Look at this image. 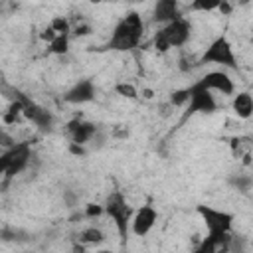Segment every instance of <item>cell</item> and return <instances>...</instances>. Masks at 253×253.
Returning a JSON list of instances; mask_svg holds the SVG:
<instances>
[{"mask_svg": "<svg viewBox=\"0 0 253 253\" xmlns=\"http://www.w3.org/2000/svg\"><path fill=\"white\" fill-rule=\"evenodd\" d=\"M22 115H24L30 123H34L38 128H42V130H49V128L53 126V115H51L47 109L36 105L34 101H30V103L24 107Z\"/></svg>", "mask_w": 253, "mask_h": 253, "instance_id": "cell-12", "label": "cell"}, {"mask_svg": "<svg viewBox=\"0 0 253 253\" xmlns=\"http://www.w3.org/2000/svg\"><path fill=\"white\" fill-rule=\"evenodd\" d=\"M103 213H105V210L99 204H87V208H85V217H97Z\"/></svg>", "mask_w": 253, "mask_h": 253, "instance_id": "cell-22", "label": "cell"}, {"mask_svg": "<svg viewBox=\"0 0 253 253\" xmlns=\"http://www.w3.org/2000/svg\"><path fill=\"white\" fill-rule=\"evenodd\" d=\"M192 36V24L188 18L180 16L164 26H160V30L154 34L152 38V43L156 47V51L164 53V51H170L172 47H182L188 43Z\"/></svg>", "mask_w": 253, "mask_h": 253, "instance_id": "cell-2", "label": "cell"}, {"mask_svg": "<svg viewBox=\"0 0 253 253\" xmlns=\"http://www.w3.org/2000/svg\"><path fill=\"white\" fill-rule=\"evenodd\" d=\"M71 32L75 36H87V34H91V26L89 24H77L75 28H71Z\"/></svg>", "mask_w": 253, "mask_h": 253, "instance_id": "cell-23", "label": "cell"}, {"mask_svg": "<svg viewBox=\"0 0 253 253\" xmlns=\"http://www.w3.org/2000/svg\"><path fill=\"white\" fill-rule=\"evenodd\" d=\"M40 38H42L43 42H47V43H51V42L55 40V32H53V30H51V28L47 26V28H43V30L40 32Z\"/></svg>", "mask_w": 253, "mask_h": 253, "instance_id": "cell-24", "label": "cell"}, {"mask_svg": "<svg viewBox=\"0 0 253 253\" xmlns=\"http://www.w3.org/2000/svg\"><path fill=\"white\" fill-rule=\"evenodd\" d=\"M95 93H97V87L91 79H79L63 93V101L71 105H83V103L93 101Z\"/></svg>", "mask_w": 253, "mask_h": 253, "instance_id": "cell-9", "label": "cell"}, {"mask_svg": "<svg viewBox=\"0 0 253 253\" xmlns=\"http://www.w3.org/2000/svg\"><path fill=\"white\" fill-rule=\"evenodd\" d=\"M30 158H32V148H30V144H28V142H16L12 162H10V166H8L6 174H4V178H6V180H12L14 176H18V174L28 166Z\"/></svg>", "mask_w": 253, "mask_h": 253, "instance_id": "cell-11", "label": "cell"}, {"mask_svg": "<svg viewBox=\"0 0 253 253\" xmlns=\"http://www.w3.org/2000/svg\"><path fill=\"white\" fill-rule=\"evenodd\" d=\"M231 109H233V113H235L239 119H249L251 113H253V99H251V93H249V91L233 93Z\"/></svg>", "mask_w": 253, "mask_h": 253, "instance_id": "cell-15", "label": "cell"}, {"mask_svg": "<svg viewBox=\"0 0 253 253\" xmlns=\"http://www.w3.org/2000/svg\"><path fill=\"white\" fill-rule=\"evenodd\" d=\"M219 107V101L215 99V95L204 87H200L198 83H192L188 87V103H186V117L202 113V115H211L215 113Z\"/></svg>", "mask_w": 253, "mask_h": 253, "instance_id": "cell-6", "label": "cell"}, {"mask_svg": "<svg viewBox=\"0 0 253 253\" xmlns=\"http://www.w3.org/2000/svg\"><path fill=\"white\" fill-rule=\"evenodd\" d=\"M200 63L208 65H219L221 69H237V57L233 51V45L225 36H217L202 53Z\"/></svg>", "mask_w": 253, "mask_h": 253, "instance_id": "cell-4", "label": "cell"}, {"mask_svg": "<svg viewBox=\"0 0 253 253\" xmlns=\"http://www.w3.org/2000/svg\"><path fill=\"white\" fill-rule=\"evenodd\" d=\"M115 91H117L121 97H126V99H136V97H138L136 87H134V85H130V83H126V81L117 83V85H115Z\"/></svg>", "mask_w": 253, "mask_h": 253, "instance_id": "cell-19", "label": "cell"}, {"mask_svg": "<svg viewBox=\"0 0 253 253\" xmlns=\"http://www.w3.org/2000/svg\"><path fill=\"white\" fill-rule=\"evenodd\" d=\"M77 241H79L81 245H99V243L105 241V233H103L99 227L89 225V227H83V229L79 231Z\"/></svg>", "mask_w": 253, "mask_h": 253, "instance_id": "cell-16", "label": "cell"}, {"mask_svg": "<svg viewBox=\"0 0 253 253\" xmlns=\"http://www.w3.org/2000/svg\"><path fill=\"white\" fill-rule=\"evenodd\" d=\"M47 51L53 55H63L69 49V36H55V40L51 43H47Z\"/></svg>", "mask_w": 253, "mask_h": 253, "instance_id": "cell-18", "label": "cell"}, {"mask_svg": "<svg viewBox=\"0 0 253 253\" xmlns=\"http://www.w3.org/2000/svg\"><path fill=\"white\" fill-rule=\"evenodd\" d=\"M196 83H198L200 87H204V89H208V91H211V93H219V95H223V97H229V95L235 93V83H233V79L229 77V73H227L225 69L210 71V73H206L204 77H200Z\"/></svg>", "mask_w": 253, "mask_h": 253, "instance_id": "cell-7", "label": "cell"}, {"mask_svg": "<svg viewBox=\"0 0 253 253\" xmlns=\"http://www.w3.org/2000/svg\"><path fill=\"white\" fill-rule=\"evenodd\" d=\"M6 150H8V148H6ZM2 152H4V148H2V146H0V154H2Z\"/></svg>", "mask_w": 253, "mask_h": 253, "instance_id": "cell-28", "label": "cell"}, {"mask_svg": "<svg viewBox=\"0 0 253 253\" xmlns=\"http://www.w3.org/2000/svg\"><path fill=\"white\" fill-rule=\"evenodd\" d=\"M14 146H16V144H14ZM14 146H12V148H8V150H4V152L0 154V178L6 174V170H8L10 162H12V156H14Z\"/></svg>", "mask_w": 253, "mask_h": 253, "instance_id": "cell-21", "label": "cell"}, {"mask_svg": "<svg viewBox=\"0 0 253 253\" xmlns=\"http://www.w3.org/2000/svg\"><path fill=\"white\" fill-rule=\"evenodd\" d=\"M49 28L55 32V36H69L71 32V24L65 16H53L49 22Z\"/></svg>", "mask_w": 253, "mask_h": 253, "instance_id": "cell-17", "label": "cell"}, {"mask_svg": "<svg viewBox=\"0 0 253 253\" xmlns=\"http://www.w3.org/2000/svg\"><path fill=\"white\" fill-rule=\"evenodd\" d=\"M198 213L204 219V225L208 229V235H229L233 229V219L235 215L225 211V210H217L211 206H198Z\"/></svg>", "mask_w": 253, "mask_h": 253, "instance_id": "cell-5", "label": "cell"}, {"mask_svg": "<svg viewBox=\"0 0 253 253\" xmlns=\"http://www.w3.org/2000/svg\"><path fill=\"white\" fill-rule=\"evenodd\" d=\"M144 36V22L138 12H126L113 28L107 49L113 51H132L140 45Z\"/></svg>", "mask_w": 253, "mask_h": 253, "instance_id": "cell-1", "label": "cell"}, {"mask_svg": "<svg viewBox=\"0 0 253 253\" xmlns=\"http://www.w3.org/2000/svg\"><path fill=\"white\" fill-rule=\"evenodd\" d=\"M69 138L73 144H79V146H85L87 142H91L97 134V125L91 123V121H83V119H73L67 123L65 126Z\"/></svg>", "mask_w": 253, "mask_h": 253, "instance_id": "cell-10", "label": "cell"}, {"mask_svg": "<svg viewBox=\"0 0 253 253\" xmlns=\"http://www.w3.org/2000/svg\"><path fill=\"white\" fill-rule=\"evenodd\" d=\"M186 103H188V87L186 89H176L170 95V105L172 107H186Z\"/></svg>", "mask_w": 253, "mask_h": 253, "instance_id": "cell-20", "label": "cell"}, {"mask_svg": "<svg viewBox=\"0 0 253 253\" xmlns=\"http://www.w3.org/2000/svg\"><path fill=\"white\" fill-rule=\"evenodd\" d=\"M156 221H158V211L150 204H144L136 211H132L128 231H132L136 237H144V235H148L152 231Z\"/></svg>", "mask_w": 253, "mask_h": 253, "instance_id": "cell-8", "label": "cell"}, {"mask_svg": "<svg viewBox=\"0 0 253 253\" xmlns=\"http://www.w3.org/2000/svg\"><path fill=\"white\" fill-rule=\"evenodd\" d=\"M69 150L73 152V154H83V146H79V144H69Z\"/></svg>", "mask_w": 253, "mask_h": 253, "instance_id": "cell-25", "label": "cell"}, {"mask_svg": "<svg viewBox=\"0 0 253 253\" xmlns=\"http://www.w3.org/2000/svg\"><path fill=\"white\" fill-rule=\"evenodd\" d=\"M180 16H182V12H180V4L176 0H158L152 8V20L162 26Z\"/></svg>", "mask_w": 253, "mask_h": 253, "instance_id": "cell-13", "label": "cell"}, {"mask_svg": "<svg viewBox=\"0 0 253 253\" xmlns=\"http://www.w3.org/2000/svg\"><path fill=\"white\" fill-rule=\"evenodd\" d=\"M97 253H115V251H111V249H99Z\"/></svg>", "mask_w": 253, "mask_h": 253, "instance_id": "cell-27", "label": "cell"}, {"mask_svg": "<svg viewBox=\"0 0 253 253\" xmlns=\"http://www.w3.org/2000/svg\"><path fill=\"white\" fill-rule=\"evenodd\" d=\"M229 239H231V233L229 235H206L190 253H229Z\"/></svg>", "mask_w": 253, "mask_h": 253, "instance_id": "cell-14", "label": "cell"}, {"mask_svg": "<svg viewBox=\"0 0 253 253\" xmlns=\"http://www.w3.org/2000/svg\"><path fill=\"white\" fill-rule=\"evenodd\" d=\"M103 210L105 213L113 219L119 235L123 239H126L128 235V225H130V217H132V208L130 204L126 202L125 194L123 192H111L107 198H105V204H103Z\"/></svg>", "mask_w": 253, "mask_h": 253, "instance_id": "cell-3", "label": "cell"}, {"mask_svg": "<svg viewBox=\"0 0 253 253\" xmlns=\"http://www.w3.org/2000/svg\"><path fill=\"white\" fill-rule=\"evenodd\" d=\"M152 95H154V93H152L150 89H142V97H144V99H152Z\"/></svg>", "mask_w": 253, "mask_h": 253, "instance_id": "cell-26", "label": "cell"}]
</instances>
